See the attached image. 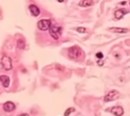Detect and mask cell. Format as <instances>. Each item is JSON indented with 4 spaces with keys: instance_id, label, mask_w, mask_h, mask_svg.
I'll return each mask as SVG.
<instances>
[{
    "instance_id": "9c48e42d",
    "label": "cell",
    "mask_w": 130,
    "mask_h": 116,
    "mask_svg": "<svg viewBox=\"0 0 130 116\" xmlns=\"http://www.w3.org/2000/svg\"><path fill=\"white\" fill-rule=\"evenodd\" d=\"M29 10H30L31 15L33 17H38L40 14V9L35 5H30L29 6Z\"/></svg>"
},
{
    "instance_id": "8992f818",
    "label": "cell",
    "mask_w": 130,
    "mask_h": 116,
    "mask_svg": "<svg viewBox=\"0 0 130 116\" xmlns=\"http://www.w3.org/2000/svg\"><path fill=\"white\" fill-rule=\"evenodd\" d=\"M3 109L5 112L10 113V112H13L16 109V105L12 101H6L3 105Z\"/></svg>"
},
{
    "instance_id": "3957f363",
    "label": "cell",
    "mask_w": 130,
    "mask_h": 116,
    "mask_svg": "<svg viewBox=\"0 0 130 116\" xmlns=\"http://www.w3.org/2000/svg\"><path fill=\"white\" fill-rule=\"evenodd\" d=\"M120 97V92H119L117 90H111L107 94V95L104 97V100L106 102H110V101L115 100L117 99H119Z\"/></svg>"
},
{
    "instance_id": "8fae6325",
    "label": "cell",
    "mask_w": 130,
    "mask_h": 116,
    "mask_svg": "<svg viewBox=\"0 0 130 116\" xmlns=\"http://www.w3.org/2000/svg\"><path fill=\"white\" fill-rule=\"evenodd\" d=\"M108 31L115 33H127L129 30L127 28H121V27H109Z\"/></svg>"
},
{
    "instance_id": "277c9868",
    "label": "cell",
    "mask_w": 130,
    "mask_h": 116,
    "mask_svg": "<svg viewBox=\"0 0 130 116\" xmlns=\"http://www.w3.org/2000/svg\"><path fill=\"white\" fill-rule=\"evenodd\" d=\"M51 26V21L50 19H41L37 22V27L40 31H47Z\"/></svg>"
},
{
    "instance_id": "ac0fdd59",
    "label": "cell",
    "mask_w": 130,
    "mask_h": 116,
    "mask_svg": "<svg viewBox=\"0 0 130 116\" xmlns=\"http://www.w3.org/2000/svg\"><path fill=\"white\" fill-rule=\"evenodd\" d=\"M59 3H62V2H64V0H57Z\"/></svg>"
},
{
    "instance_id": "9a60e30c",
    "label": "cell",
    "mask_w": 130,
    "mask_h": 116,
    "mask_svg": "<svg viewBox=\"0 0 130 116\" xmlns=\"http://www.w3.org/2000/svg\"><path fill=\"white\" fill-rule=\"evenodd\" d=\"M76 31H78V32H80V33L87 32V29L84 28V27H78V28H76Z\"/></svg>"
},
{
    "instance_id": "e0dca14e",
    "label": "cell",
    "mask_w": 130,
    "mask_h": 116,
    "mask_svg": "<svg viewBox=\"0 0 130 116\" xmlns=\"http://www.w3.org/2000/svg\"><path fill=\"white\" fill-rule=\"evenodd\" d=\"M126 4H127V2H126V1L121 2V5H126Z\"/></svg>"
},
{
    "instance_id": "30bf717a",
    "label": "cell",
    "mask_w": 130,
    "mask_h": 116,
    "mask_svg": "<svg viewBox=\"0 0 130 116\" xmlns=\"http://www.w3.org/2000/svg\"><path fill=\"white\" fill-rule=\"evenodd\" d=\"M129 10H126V9H119V10H116L115 11V18H117V19H121V18H122L123 16L125 15V14L128 13Z\"/></svg>"
},
{
    "instance_id": "6da1fadb",
    "label": "cell",
    "mask_w": 130,
    "mask_h": 116,
    "mask_svg": "<svg viewBox=\"0 0 130 116\" xmlns=\"http://www.w3.org/2000/svg\"><path fill=\"white\" fill-rule=\"evenodd\" d=\"M68 56L70 60H83L85 58V53L80 46L74 45L69 48Z\"/></svg>"
},
{
    "instance_id": "5b68a950",
    "label": "cell",
    "mask_w": 130,
    "mask_h": 116,
    "mask_svg": "<svg viewBox=\"0 0 130 116\" xmlns=\"http://www.w3.org/2000/svg\"><path fill=\"white\" fill-rule=\"evenodd\" d=\"M1 63H2V66L5 69V71H10L11 70L12 68V61L10 60V57L8 56H3L1 60Z\"/></svg>"
},
{
    "instance_id": "52a82bcc",
    "label": "cell",
    "mask_w": 130,
    "mask_h": 116,
    "mask_svg": "<svg viewBox=\"0 0 130 116\" xmlns=\"http://www.w3.org/2000/svg\"><path fill=\"white\" fill-rule=\"evenodd\" d=\"M110 112L115 116H122L123 113H124V110H123V108L121 106L113 107L112 108H111Z\"/></svg>"
},
{
    "instance_id": "7a4b0ae2",
    "label": "cell",
    "mask_w": 130,
    "mask_h": 116,
    "mask_svg": "<svg viewBox=\"0 0 130 116\" xmlns=\"http://www.w3.org/2000/svg\"><path fill=\"white\" fill-rule=\"evenodd\" d=\"M50 34L53 38V39L55 40H58L60 39L61 35L62 32V28L61 26H57V25H54V26H50Z\"/></svg>"
},
{
    "instance_id": "4fadbf2b",
    "label": "cell",
    "mask_w": 130,
    "mask_h": 116,
    "mask_svg": "<svg viewBox=\"0 0 130 116\" xmlns=\"http://www.w3.org/2000/svg\"><path fill=\"white\" fill-rule=\"evenodd\" d=\"M17 46H18V48H19V49H24L25 47V41L24 39H18V41H17Z\"/></svg>"
},
{
    "instance_id": "ba28073f",
    "label": "cell",
    "mask_w": 130,
    "mask_h": 116,
    "mask_svg": "<svg viewBox=\"0 0 130 116\" xmlns=\"http://www.w3.org/2000/svg\"><path fill=\"white\" fill-rule=\"evenodd\" d=\"M0 82L5 88H8L10 86V79L7 75H0Z\"/></svg>"
},
{
    "instance_id": "7c38bea8",
    "label": "cell",
    "mask_w": 130,
    "mask_h": 116,
    "mask_svg": "<svg viewBox=\"0 0 130 116\" xmlns=\"http://www.w3.org/2000/svg\"><path fill=\"white\" fill-rule=\"evenodd\" d=\"M93 0H82V1L79 2L78 5L80 7H89V6H91L93 5Z\"/></svg>"
},
{
    "instance_id": "2e32d148",
    "label": "cell",
    "mask_w": 130,
    "mask_h": 116,
    "mask_svg": "<svg viewBox=\"0 0 130 116\" xmlns=\"http://www.w3.org/2000/svg\"><path fill=\"white\" fill-rule=\"evenodd\" d=\"M95 57L98 59V60H102L103 59V54L102 53V52H97V53L95 54Z\"/></svg>"
},
{
    "instance_id": "5bb4252c",
    "label": "cell",
    "mask_w": 130,
    "mask_h": 116,
    "mask_svg": "<svg viewBox=\"0 0 130 116\" xmlns=\"http://www.w3.org/2000/svg\"><path fill=\"white\" fill-rule=\"evenodd\" d=\"M75 109L74 108V107H69L68 109H67L66 111H65L64 113V116H70L71 113H73V112H75Z\"/></svg>"
}]
</instances>
